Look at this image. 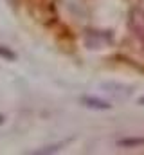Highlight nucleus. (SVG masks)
<instances>
[{
  "mask_svg": "<svg viewBox=\"0 0 144 155\" xmlns=\"http://www.w3.org/2000/svg\"><path fill=\"white\" fill-rule=\"evenodd\" d=\"M142 143V139H139V141H123L121 144H141Z\"/></svg>",
  "mask_w": 144,
  "mask_h": 155,
  "instance_id": "f03ea898",
  "label": "nucleus"
},
{
  "mask_svg": "<svg viewBox=\"0 0 144 155\" xmlns=\"http://www.w3.org/2000/svg\"><path fill=\"white\" fill-rule=\"evenodd\" d=\"M83 101L87 103V107H92V108H110V105L105 101H99V99H92V97H83Z\"/></svg>",
  "mask_w": 144,
  "mask_h": 155,
  "instance_id": "f257e3e1",
  "label": "nucleus"
}]
</instances>
